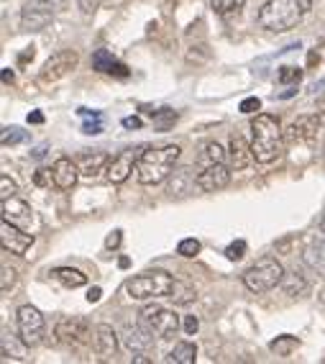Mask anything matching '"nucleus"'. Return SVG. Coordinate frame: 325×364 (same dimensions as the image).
<instances>
[{"label":"nucleus","instance_id":"f257e3e1","mask_svg":"<svg viewBox=\"0 0 325 364\" xmlns=\"http://www.w3.org/2000/svg\"><path fill=\"white\" fill-rule=\"evenodd\" d=\"M282 144H285V129H282L280 118L272 113H256L251 121V151H254L256 162H274L282 154Z\"/></svg>","mask_w":325,"mask_h":364},{"label":"nucleus","instance_id":"f03ea898","mask_svg":"<svg viewBox=\"0 0 325 364\" xmlns=\"http://www.w3.org/2000/svg\"><path fill=\"white\" fill-rule=\"evenodd\" d=\"M310 8H312V0H267L261 6L256 21H259L261 28L282 33L297 26L299 21L307 16Z\"/></svg>","mask_w":325,"mask_h":364},{"label":"nucleus","instance_id":"7ed1b4c3","mask_svg":"<svg viewBox=\"0 0 325 364\" xmlns=\"http://www.w3.org/2000/svg\"><path fill=\"white\" fill-rule=\"evenodd\" d=\"M180 154H182V149H180L177 144L162 146V149L146 146L136 162L138 182H141V185H159V182H164L175 172V164L180 162Z\"/></svg>","mask_w":325,"mask_h":364},{"label":"nucleus","instance_id":"20e7f679","mask_svg":"<svg viewBox=\"0 0 325 364\" xmlns=\"http://www.w3.org/2000/svg\"><path fill=\"white\" fill-rule=\"evenodd\" d=\"M241 280H243V287H246L248 293L254 295L269 293L277 285H282V280H285V267H282V262L277 257H261V259H256L254 264L248 267Z\"/></svg>","mask_w":325,"mask_h":364},{"label":"nucleus","instance_id":"39448f33","mask_svg":"<svg viewBox=\"0 0 325 364\" xmlns=\"http://www.w3.org/2000/svg\"><path fill=\"white\" fill-rule=\"evenodd\" d=\"M175 277L164 269H149L126 282V293L131 300H154V298H170Z\"/></svg>","mask_w":325,"mask_h":364},{"label":"nucleus","instance_id":"423d86ee","mask_svg":"<svg viewBox=\"0 0 325 364\" xmlns=\"http://www.w3.org/2000/svg\"><path fill=\"white\" fill-rule=\"evenodd\" d=\"M141 326L159 338H175V333L180 331V316L167 308L149 306L141 311Z\"/></svg>","mask_w":325,"mask_h":364},{"label":"nucleus","instance_id":"0eeeda50","mask_svg":"<svg viewBox=\"0 0 325 364\" xmlns=\"http://www.w3.org/2000/svg\"><path fill=\"white\" fill-rule=\"evenodd\" d=\"M79 65V54L75 49H62V52L52 54V57L46 59L44 67L39 72V80L41 82H59V80H65L70 72H75Z\"/></svg>","mask_w":325,"mask_h":364},{"label":"nucleus","instance_id":"6e6552de","mask_svg":"<svg viewBox=\"0 0 325 364\" xmlns=\"http://www.w3.org/2000/svg\"><path fill=\"white\" fill-rule=\"evenodd\" d=\"M57 14V3L54 0H26V6L21 8V28L26 31H41L52 23Z\"/></svg>","mask_w":325,"mask_h":364},{"label":"nucleus","instance_id":"1a4fd4ad","mask_svg":"<svg viewBox=\"0 0 325 364\" xmlns=\"http://www.w3.org/2000/svg\"><path fill=\"white\" fill-rule=\"evenodd\" d=\"M16 323H18L21 338L26 341V346H39L44 341V316H41L39 308L33 306H21L16 313Z\"/></svg>","mask_w":325,"mask_h":364},{"label":"nucleus","instance_id":"9d476101","mask_svg":"<svg viewBox=\"0 0 325 364\" xmlns=\"http://www.w3.org/2000/svg\"><path fill=\"white\" fill-rule=\"evenodd\" d=\"M57 336L59 341H65L70 346H82L92 341V326L82 316H67V318H59Z\"/></svg>","mask_w":325,"mask_h":364},{"label":"nucleus","instance_id":"9b49d317","mask_svg":"<svg viewBox=\"0 0 325 364\" xmlns=\"http://www.w3.org/2000/svg\"><path fill=\"white\" fill-rule=\"evenodd\" d=\"M33 241H36V236L28 234L26 228H18V226H13V223H8V221L0 223V247L6 249V252L23 257V254L33 247Z\"/></svg>","mask_w":325,"mask_h":364},{"label":"nucleus","instance_id":"f8f14e48","mask_svg":"<svg viewBox=\"0 0 325 364\" xmlns=\"http://www.w3.org/2000/svg\"><path fill=\"white\" fill-rule=\"evenodd\" d=\"M143 149H146V144H141V146H136V149H126V151H121V154H116L111 159V164H108L105 177H108L111 182H116V185L126 182L131 177V172H136V162Z\"/></svg>","mask_w":325,"mask_h":364},{"label":"nucleus","instance_id":"ddd939ff","mask_svg":"<svg viewBox=\"0 0 325 364\" xmlns=\"http://www.w3.org/2000/svg\"><path fill=\"white\" fill-rule=\"evenodd\" d=\"M323 126L318 113L312 116H297L292 124L285 129V141L287 144H302V141H312L318 136V129Z\"/></svg>","mask_w":325,"mask_h":364},{"label":"nucleus","instance_id":"4468645a","mask_svg":"<svg viewBox=\"0 0 325 364\" xmlns=\"http://www.w3.org/2000/svg\"><path fill=\"white\" fill-rule=\"evenodd\" d=\"M231 169L226 162L221 164H210V167H202L200 175L195 177V185L202 190V193H218V190H223L231 182Z\"/></svg>","mask_w":325,"mask_h":364},{"label":"nucleus","instance_id":"2eb2a0df","mask_svg":"<svg viewBox=\"0 0 325 364\" xmlns=\"http://www.w3.org/2000/svg\"><path fill=\"white\" fill-rule=\"evenodd\" d=\"M0 213H3V221H8V223H13V226H18V228H31V223H33V210H31V205L28 203H23V200H18V198H6L3 200V208H0Z\"/></svg>","mask_w":325,"mask_h":364},{"label":"nucleus","instance_id":"dca6fc26","mask_svg":"<svg viewBox=\"0 0 325 364\" xmlns=\"http://www.w3.org/2000/svg\"><path fill=\"white\" fill-rule=\"evenodd\" d=\"M92 351L98 354L100 359H111L116 357L118 351V336L113 331V326L108 323H98L92 328Z\"/></svg>","mask_w":325,"mask_h":364},{"label":"nucleus","instance_id":"f3484780","mask_svg":"<svg viewBox=\"0 0 325 364\" xmlns=\"http://www.w3.org/2000/svg\"><path fill=\"white\" fill-rule=\"evenodd\" d=\"M54 172V188L59 190H72L79 180V164H75L67 156H59L52 167Z\"/></svg>","mask_w":325,"mask_h":364},{"label":"nucleus","instance_id":"a211bd4d","mask_svg":"<svg viewBox=\"0 0 325 364\" xmlns=\"http://www.w3.org/2000/svg\"><path fill=\"white\" fill-rule=\"evenodd\" d=\"M151 336L154 333H149L143 326H126L123 328V344L128 351H133V354H146V351L151 349Z\"/></svg>","mask_w":325,"mask_h":364},{"label":"nucleus","instance_id":"6ab92c4d","mask_svg":"<svg viewBox=\"0 0 325 364\" xmlns=\"http://www.w3.org/2000/svg\"><path fill=\"white\" fill-rule=\"evenodd\" d=\"M113 156H108L105 151H87V154L79 156V175L85 177H98L100 172H108V164H111Z\"/></svg>","mask_w":325,"mask_h":364},{"label":"nucleus","instance_id":"aec40b11","mask_svg":"<svg viewBox=\"0 0 325 364\" xmlns=\"http://www.w3.org/2000/svg\"><path fill=\"white\" fill-rule=\"evenodd\" d=\"M254 159V151H251V144H246V139L241 134H231V167L238 172V169H246L248 162Z\"/></svg>","mask_w":325,"mask_h":364},{"label":"nucleus","instance_id":"412c9836","mask_svg":"<svg viewBox=\"0 0 325 364\" xmlns=\"http://www.w3.org/2000/svg\"><path fill=\"white\" fill-rule=\"evenodd\" d=\"M0 349H3V359H18V362H23L28 346H26V341L21 338V333L16 336V333H11V331H3Z\"/></svg>","mask_w":325,"mask_h":364},{"label":"nucleus","instance_id":"4be33fe9","mask_svg":"<svg viewBox=\"0 0 325 364\" xmlns=\"http://www.w3.org/2000/svg\"><path fill=\"white\" fill-rule=\"evenodd\" d=\"M57 282H62L65 287H82L87 285V274L85 272H79V269H75V267H57V269H52L49 272Z\"/></svg>","mask_w":325,"mask_h":364},{"label":"nucleus","instance_id":"5701e85b","mask_svg":"<svg viewBox=\"0 0 325 364\" xmlns=\"http://www.w3.org/2000/svg\"><path fill=\"white\" fill-rule=\"evenodd\" d=\"M302 259H305V264L310 267V269L323 274L325 272V241L323 239L312 241L310 247L305 249V254H302Z\"/></svg>","mask_w":325,"mask_h":364},{"label":"nucleus","instance_id":"b1692460","mask_svg":"<svg viewBox=\"0 0 325 364\" xmlns=\"http://www.w3.org/2000/svg\"><path fill=\"white\" fill-rule=\"evenodd\" d=\"M197 359V349L192 341H180V344H175V349L167 354V362L172 364H195Z\"/></svg>","mask_w":325,"mask_h":364},{"label":"nucleus","instance_id":"393cba45","mask_svg":"<svg viewBox=\"0 0 325 364\" xmlns=\"http://www.w3.org/2000/svg\"><path fill=\"white\" fill-rule=\"evenodd\" d=\"M226 162V151H223V146L218 141H208L205 146H202V151L197 154V164L202 167H210V164H221Z\"/></svg>","mask_w":325,"mask_h":364},{"label":"nucleus","instance_id":"a878e982","mask_svg":"<svg viewBox=\"0 0 325 364\" xmlns=\"http://www.w3.org/2000/svg\"><path fill=\"white\" fill-rule=\"evenodd\" d=\"M170 298L175 300V306H189V303H192V300L197 298V293H195V287L187 285V282L175 280V285H172Z\"/></svg>","mask_w":325,"mask_h":364},{"label":"nucleus","instance_id":"bb28decb","mask_svg":"<svg viewBox=\"0 0 325 364\" xmlns=\"http://www.w3.org/2000/svg\"><path fill=\"white\" fill-rule=\"evenodd\" d=\"M299 346V338L297 336H290V333H285V336H277L272 341V344H269V349L274 351V354H277V357H290V354H292L294 349H297Z\"/></svg>","mask_w":325,"mask_h":364},{"label":"nucleus","instance_id":"cd10ccee","mask_svg":"<svg viewBox=\"0 0 325 364\" xmlns=\"http://www.w3.org/2000/svg\"><path fill=\"white\" fill-rule=\"evenodd\" d=\"M282 290H285L287 295H302L307 290V280L299 272H290V274H285V280H282Z\"/></svg>","mask_w":325,"mask_h":364},{"label":"nucleus","instance_id":"c85d7f7f","mask_svg":"<svg viewBox=\"0 0 325 364\" xmlns=\"http://www.w3.org/2000/svg\"><path fill=\"white\" fill-rule=\"evenodd\" d=\"M151 121H154L156 131H170L177 124V113L172 108H162V111H151Z\"/></svg>","mask_w":325,"mask_h":364},{"label":"nucleus","instance_id":"c756f323","mask_svg":"<svg viewBox=\"0 0 325 364\" xmlns=\"http://www.w3.org/2000/svg\"><path fill=\"white\" fill-rule=\"evenodd\" d=\"M243 6H246V0H210V8H213V14H218V16L241 14Z\"/></svg>","mask_w":325,"mask_h":364},{"label":"nucleus","instance_id":"7c9ffc66","mask_svg":"<svg viewBox=\"0 0 325 364\" xmlns=\"http://www.w3.org/2000/svg\"><path fill=\"white\" fill-rule=\"evenodd\" d=\"M118 59L113 57L108 49H98V52H92V70L95 72H111V67L116 65Z\"/></svg>","mask_w":325,"mask_h":364},{"label":"nucleus","instance_id":"2f4dec72","mask_svg":"<svg viewBox=\"0 0 325 364\" xmlns=\"http://www.w3.org/2000/svg\"><path fill=\"white\" fill-rule=\"evenodd\" d=\"M26 139H28V131H23L21 126H8V129H3L0 141H3V146H16V144H23Z\"/></svg>","mask_w":325,"mask_h":364},{"label":"nucleus","instance_id":"473e14b6","mask_svg":"<svg viewBox=\"0 0 325 364\" xmlns=\"http://www.w3.org/2000/svg\"><path fill=\"white\" fill-rule=\"evenodd\" d=\"M200 241L197 239H182L180 244H177V254L180 257H184V259H192V257H197L200 254Z\"/></svg>","mask_w":325,"mask_h":364},{"label":"nucleus","instance_id":"72a5a7b5","mask_svg":"<svg viewBox=\"0 0 325 364\" xmlns=\"http://www.w3.org/2000/svg\"><path fill=\"white\" fill-rule=\"evenodd\" d=\"M277 80H280L282 85H297L299 80H302V70H299V67H280Z\"/></svg>","mask_w":325,"mask_h":364},{"label":"nucleus","instance_id":"f704fd0d","mask_svg":"<svg viewBox=\"0 0 325 364\" xmlns=\"http://www.w3.org/2000/svg\"><path fill=\"white\" fill-rule=\"evenodd\" d=\"M0 272H3V277H0V290H3V293H11V290L16 287V280H18V272L8 264H3Z\"/></svg>","mask_w":325,"mask_h":364},{"label":"nucleus","instance_id":"c9c22d12","mask_svg":"<svg viewBox=\"0 0 325 364\" xmlns=\"http://www.w3.org/2000/svg\"><path fill=\"white\" fill-rule=\"evenodd\" d=\"M246 241L243 239H238V241H233L231 247L226 249V259H231V262H238V259H243L246 257Z\"/></svg>","mask_w":325,"mask_h":364},{"label":"nucleus","instance_id":"e433bc0d","mask_svg":"<svg viewBox=\"0 0 325 364\" xmlns=\"http://www.w3.org/2000/svg\"><path fill=\"white\" fill-rule=\"evenodd\" d=\"M16 193H18V185L8 175H0V198L6 200V198H13Z\"/></svg>","mask_w":325,"mask_h":364},{"label":"nucleus","instance_id":"4c0bfd02","mask_svg":"<svg viewBox=\"0 0 325 364\" xmlns=\"http://www.w3.org/2000/svg\"><path fill=\"white\" fill-rule=\"evenodd\" d=\"M103 131V116H92V118H85V124H82V134L87 136H95Z\"/></svg>","mask_w":325,"mask_h":364},{"label":"nucleus","instance_id":"58836bf2","mask_svg":"<svg viewBox=\"0 0 325 364\" xmlns=\"http://www.w3.org/2000/svg\"><path fill=\"white\" fill-rule=\"evenodd\" d=\"M33 185H39V188H49V185H54V172L52 169H36V175H33Z\"/></svg>","mask_w":325,"mask_h":364},{"label":"nucleus","instance_id":"ea45409f","mask_svg":"<svg viewBox=\"0 0 325 364\" xmlns=\"http://www.w3.org/2000/svg\"><path fill=\"white\" fill-rule=\"evenodd\" d=\"M238 111L246 113V116H256V113L261 111V100L256 98V95H254V98H243V100H241V105H238Z\"/></svg>","mask_w":325,"mask_h":364},{"label":"nucleus","instance_id":"a19ab883","mask_svg":"<svg viewBox=\"0 0 325 364\" xmlns=\"http://www.w3.org/2000/svg\"><path fill=\"white\" fill-rule=\"evenodd\" d=\"M121 241H123V231H121V228H116V231H111V234L105 236V249L116 252V249L121 247Z\"/></svg>","mask_w":325,"mask_h":364},{"label":"nucleus","instance_id":"79ce46f5","mask_svg":"<svg viewBox=\"0 0 325 364\" xmlns=\"http://www.w3.org/2000/svg\"><path fill=\"white\" fill-rule=\"evenodd\" d=\"M77 6L85 16H92L100 8V0H77Z\"/></svg>","mask_w":325,"mask_h":364},{"label":"nucleus","instance_id":"37998d69","mask_svg":"<svg viewBox=\"0 0 325 364\" xmlns=\"http://www.w3.org/2000/svg\"><path fill=\"white\" fill-rule=\"evenodd\" d=\"M184 333H189V336H195L197 328H200V321L195 318V316H184Z\"/></svg>","mask_w":325,"mask_h":364},{"label":"nucleus","instance_id":"c03bdc74","mask_svg":"<svg viewBox=\"0 0 325 364\" xmlns=\"http://www.w3.org/2000/svg\"><path fill=\"white\" fill-rule=\"evenodd\" d=\"M108 75H113V77H121V80H126L131 75L128 72V67L123 65V62H116V65L111 67V72H108Z\"/></svg>","mask_w":325,"mask_h":364},{"label":"nucleus","instance_id":"a18cd8bd","mask_svg":"<svg viewBox=\"0 0 325 364\" xmlns=\"http://www.w3.org/2000/svg\"><path fill=\"white\" fill-rule=\"evenodd\" d=\"M28 124L41 126V124H44V113H41V111H31V113H28Z\"/></svg>","mask_w":325,"mask_h":364},{"label":"nucleus","instance_id":"49530a36","mask_svg":"<svg viewBox=\"0 0 325 364\" xmlns=\"http://www.w3.org/2000/svg\"><path fill=\"white\" fill-rule=\"evenodd\" d=\"M123 126H126V129H141V118H138V116L123 118Z\"/></svg>","mask_w":325,"mask_h":364},{"label":"nucleus","instance_id":"de8ad7c7","mask_svg":"<svg viewBox=\"0 0 325 364\" xmlns=\"http://www.w3.org/2000/svg\"><path fill=\"white\" fill-rule=\"evenodd\" d=\"M100 298H103V290H100V287H90V293H87V300H90V303H98Z\"/></svg>","mask_w":325,"mask_h":364},{"label":"nucleus","instance_id":"09e8293b","mask_svg":"<svg viewBox=\"0 0 325 364\" xmlns=\"http://www.w3.org/2000/svg\"><path fill=\"white\" fill-rule=\"evenodd\" d=\"M33 54H36V52H33V46H28L26 52H21V57H18V65H26L28 59H33Z\"/></svg>","mask_w":325,"mask_h":364},{"label":"nucleus","instance_id":"8fccbe9b","mask_svg":"<svg viewBox=\"0 0 325 364\" xmlns=\"http://www.w3.org/2000/svg\"><path fill=\"white\" fill-rule=\"evenodd\" d=\"M46 149H49V144H41V146H36V149L31 151V156H33V159H44Z\"/></svg>","mask_w":325,"mask_h":364},{"label":"nucleus","instance_id":"3c124183","mask_svg":"<svg viewBox=\"0 0 325 364\" xmlns=\"http://www.w3.org/2000/svg\"><path fill=\"white\" fill-rule=\"evenodd\" d=\"M294 92H297V85H287V90H285V92H280V98H282V100L292 98Z\"/></svg>","mask_w":325,"mask_h":364},{"label":"nucleus","instance_id":"603ef678","mask_svg":"<svg viewBox=\"0 0 325 364\" xmlns=\"http://www.w3.org/2000/svg\"><path fill=\"white\" fill-rule=\"evenodd\" d=\"M315 113H318V116H320V121H323V124H325V95L318 100V111H315Z\"/></svg>","mask_w":325,"mask_h":364},{"label":"nucleus","instance_id":"864d4df0","mask_svg":"<svg viewBox=\"0 0 325 364\" xmlns=\"http://www.w3.org/2000/svg\"><path fill=\"white\" fill-rule=\"evenodd\" d=\"M3 82H6V85L13 82V70H11V67H6V70H3Z\"/></svg>","mask_w":325,"mask_h":364},{"label":"nucleus","instance_id":"5fc2aeb1","mask_svg":"<svg viewBox=\"0 0 325 364\" xmlns=\"http://www.w3.org/2000/svg\"><path fill=\"white\" fill-rule=\"evenodd\" d=\"M133 362H136V364H151V359L146 357V354H136V357H133Z\"/></svg>","mask_w":325,"mask_h":364},{"label":"nucleus","instance_id":"6e6d98bb","mask_svg":"<svg viewBox=\"0 0 325 364\" xmlns=\"http://www.w3.org/2000/svg\"><path fill=\"white\" fill-rule=\"evenodd\" d=\"M128 264H131L128 257H121V259H118V267H121V269H128Z\"/></svg>","mask_w":325,"mask_h":364},{"label":"nucleus","instance_id":"4d7b16f0","mask_svg":"<svg viewBox=\"0 0 325 364\" xmlns=\"http://www.w3.org/2000/svg\"><path fill=\"white\" fill-rule=\"evenodd\" d=\"M315 62H320V54L310 52V67H312V65H315Z\"/></svg>","mask_w":325,"mask_h":364},{"label":"nucleus","instance_id":"13d9d810","mask_svg":"<svg viewBox=\"0 0 325 364\" xmlns=\"http://www.w3.org/2000/svg\"><path fill=\"white\" fill-rule=\"evenodd\" d=\"M318 300H320V306H323V308H325V290H323V293H320V295H318Z\"/></svg>","mask_w":325,"mask_h":364},{"label":"nucleus","instance_id":"bf43d9fd","mask_svg":"<svg viewBox=\"0 0 325 364\" xmlns=\"http://www.w3.org/2000/svg\"><path fill=\"white\" fill-rule=\"evenodd\" d=\"M320 231L325 234V215H323V221H320Z\"/></svg>","mask_w":325,"mask_h":364}]
</instances>
